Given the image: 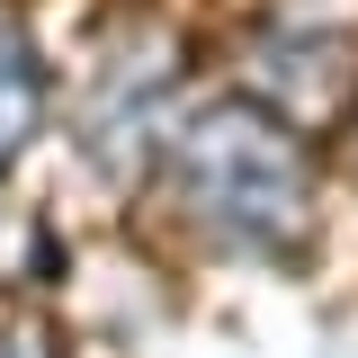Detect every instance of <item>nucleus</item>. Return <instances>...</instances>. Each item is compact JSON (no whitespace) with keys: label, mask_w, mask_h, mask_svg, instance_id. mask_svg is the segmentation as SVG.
Segmentation results:
<instances>
[{"label":"nucleus","mask_w":358,"mask_h":358,"mask_svg":"<svg viewBox=\"0 0 358 358\" xmlns=\"http://www.w3.org/2000/svg\"><path fill=\"white\" fill-rule=\"evenodd\" d=\"M171 171H179L188 215L215 242H233V251H296V233L313 215L305 143L268 108H206V117H188L179 143H171Z\"/></svg>","instance_id":"f257e3e1"},{"label":"nucleus","mask_w":358,"mask_h":358,"mask_svg":"<svg viewBox=\"0 0 358 358\" xmlns=\"http://www.w3.org/2000/svg\"><path fill=\"white\" fill-rule=\"evenodd\" d=\"M27 134H36V45L0 9V162H9Z\"/></svg>","instance_id":"f03ea898"},{"label":"nucleus","mask_w":358,"mask_h":358,"mask_svg":"<svg viewBox=\"0 0 358 358\" xmlns=\"http://www.w3.org/2000/svg\"><path fill=\"white\" fill-rule=\"evenodd\" d=\"M0 358H45V341L36 331H0Z\"/></svg>","instance_id":"7ed1b4c3"}]
</instances>
